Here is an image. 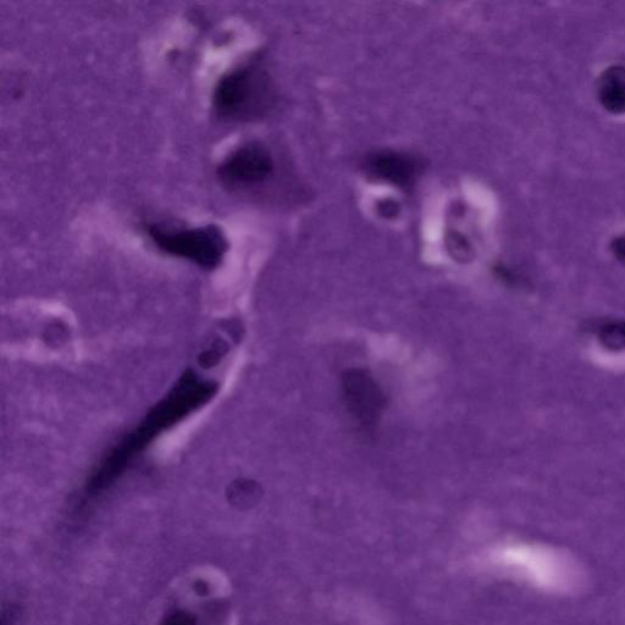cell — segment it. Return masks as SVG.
<instances>
[{
  "label": "cell",
  "mask_w": 625,
  "mask_h": 625,
  "mask_svg": "<svg viewBox=\"0 0 625 625\" xmlns=\"http://www.w3.org/2000/svg\"><path fill=\"white\" fill-rule=\"evenodd\" d=\"M195 586L198 594L204 595L207 593L208 586L206 583L198 582Z\"/></svg>",
  "instance_id": "30bf717a"
},
{
  "label": "cell",
  "mask_w": 625,
  "mask_h": 625,
  "mask_svg": "<svg viewBox=\"0 0 625 625\" xmlns=\"http://www.w3.org/2000/svg\"><path fill=\"white\" fill-rule=\"evenodd\" d=\"M601 101L612 112H625V71H608L601 86Z\"/></svg>",
  "instance_id": "52a82bcc"
},
{
  "label": "cell",
  "mask_w": 625,
  "mask_h": 625,
  "mask_svg": "<svg viewBox=\"0 0 625 625\" xmlns=\"http://www.w3.org/2000/svg\"><path fill=\"white\" fill-rule=\"evenodd\" d=\"M273 171L274 162L268 149L251 142L229 154L220 164L218 175L226 187L243 190L263 184Z\"/></svg>",
  "instance_id": "5b68a950"
},
{
  "label": "cell",
  "mask_w": 625,
  "mask_h": 625,
  "mask_svg": "<svg viewBox=\"0 0 625 625\" xmlns=\"http://www.w3.org/2000/svg\"><path fill=\"white\" fill-rule=\"evenodd\" d=\"M347 411L364 428H374L386 409V396L367 369H348L341 378Z\"/></svg>",
  "instance_id": "277c9868"
},
{
  "label": "cell",
  "mask_w": 625,
  "mask_h": 625,
  "mask_svg": "<svg viewBox=\"0 0 625 625\" xmlns=\"http://www.w3.org/2000/svg\"><path fill=\"white\" fill-rule=\"evenodd\" d=\"M418 168L416 160L405 154L380 153L369 160V170L376 178L401 187L412 184Z\"/></svg>",
  "instance_id": "8992f818"
},
{
  "label": "cell",
  "mask_w": 625,
  "mask_h": 625,
  "mask_svg": "<svg viewBox=\"0 0 625 625\" xmlns=\"http://www.w3.org/2000/svg\"><path fill=\"white\" fill-rule=\"evenodd\" d=\"M148 235L160 251L203 269L217 268L228 248L223 231L214 225L185 230H165L154 225L148 229Z\"/></svg>",
  "instance_id": "3957f363"
},
{
  "label": "cell",
  "mask_w": 625,
  "mask_h": 625,
  "mask_svg": "<svg viewBox=\"0 0 625 625\" xmlns=\"http://www.w3.org/2000/svg\"><path fill=\"white\" fill-rule=\"evenodd\" d=\"M163 625H196V618L187 612H176Z\"/></svg>",
  "instance_id": "ba28073f"
},
{
  "label": "cell",
  "mask_w": 625,
  "mask_h": 625,
  "mask_svg": "<svg viewBox=\"0 0 625 625\" xmlns=\"http://www.w3.org/2000/svg\"><path fill=\"white\" fill-rule=\"evenodd\" d=\"M381 213L386 215V217H390V215L396 214V206L395 204L385 203L383 206H380Z\"/></svg>",
  "instance_id": "9c48e42d"
},
{
  "label": "cell",
  "mask_w": 625,
  "mask_h": 625,
  "mask_svg": "<svg viewBox=\"0 0 625 625\" xmlns=\"http://www.w3.org/2000/svg\"><path fill=\"white\" fill-rule=\"evenodd\" d=\"M269 76L257 64L229 71L215 86L213 107L219 118L247 121L261 118L273 104Z\"/></svg>",
  "instance_id": "7a4b0ae2"
},
{
  "label": "cell",
  "mask_w": 625,
  "mask_h": 625,
  "mask_svg": "<svg viewBox=\"0 0 625 625\" xmlns=\"http://www.w3.org/2000/svg\"><path fill=\"white\" fill-rule=\"evenodd\" d=\"M218 390L215 381L186 370L168 394L149 409L145 418L99 459L86 480L84 494L96 497L112 488L159 436L208 405Z\"/></svg>",
  "instance_id": "6da1fadb"
}]
</instances>
